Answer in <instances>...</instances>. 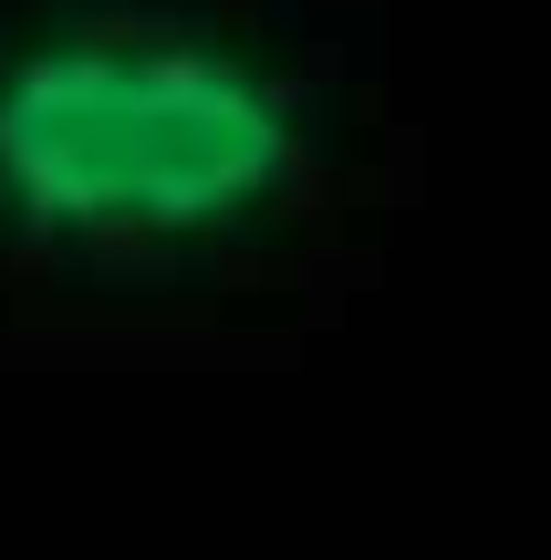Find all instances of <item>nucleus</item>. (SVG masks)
<instances>
[{
    "instance_id": "1",
    "label": "nucleus",
    "mask_w": 551,
    "mask_h": 560,
    "mask_svg": "<svg viewBox=\"0 0 551 560\" xmlns=\"http://www.w3.org/2000/svg\"><path fill=\"white\" fill-rule=\"evenodd\" d=\"M302 94L177 11H62L0 42V240L198 249L302 187Z\"/></svg>"
}]
</instances>
